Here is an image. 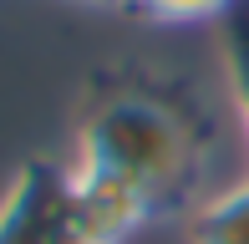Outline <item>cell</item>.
Returning <instances> with one entry per match:
<instances>
[{
    "instance_id": "cell-1",
    "label": "cell",
    "mask_w": 249,
    "mask_h": 244,
    "mask_svg": "<svg viewBox=\"0 0 249 244\" xmlns=\"http://www.w3.org/2000/svg\"><path fill=\"white\" fill-rule=\"evenodd\" d=\"M71 163L112 173V178L132 183L153 209H168L188 198L198 178V132L163 97L117 92L87 112Z\"/></svg>"
},
{
    "instance_id": "cell-2",
    "label": "cell",
    "mask_w": 249,
    "mask_h": 244,
    "mask_svg": "<svg viewBox=\"0 0 249 244\" xmlns=\"http://www.w3.org/2000/svg\"><path fill=\"white\" fill-rule=\"evenodd\" d=\"M0 244H92L82 229L71 163H26L0 198Z\"/></svg>"
},
{
    "instance_id": "cell-3",
    "label": "cell",
    "mask_w": 249,
    "mask_h": 244,
    "mask_svg": "<svg viewBox=\"0 0 249 244\" xmlns=\"http://www.w3.org/2000/svg\"><path fill=\"white\" fill-rule=\"evenodd\" d=\"M71 188H76L82 229L92 244H127L158 214L132 183L112 178V173H97V168H82V163H71Z\"/></svg>"
},
{
    "instance_id": "cell-4",
    "label": "cell",
    "mask_w": 249,
    "mask_h": 244,
    "mask_svg": "<svg viewBox=\"0 0 249 244\" xmlns=\"http://www.w3.org/2000/svg\"><path fill=\"white\" fill-rule=\"evenodd\" d=\"M188 244H249V173L188 209Z\"/></svg>"
},
{
    "instance_id": "cell-5",
    "label": "cell",
    "mask_w": 249,
    "mask_h": 244,
    "mask_svg": "<svg viewBox=\"0 0 249 244\" xmlns=\"http://www.w3.org/2000/svg\"><path fill=\"white\" fill-rule=\"evenodd\" d=\"M239 0H132V10H142L158 26H209L224 20Z\"/></svg>"
},
{
    "instance_id": "cell-6",
    "label": "cell",
    "mask_w": 249,
    "mask_h": 244,
    "mask_svg": "<svg viewBox=\"0 0 249 244\" xmlns=\"http://www.w3.org/2000/svg\"><path fill=\"white\" fill-rule=\"evenodd\" d=\"M71 5H92V10H122V5H132V0H71Z\"/></svg>"
}]
</instances>
